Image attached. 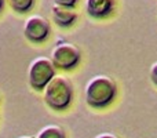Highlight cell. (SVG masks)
Wrapping results in <instances>:
<instances>
[{"label": "cell", "instance_id": "6da1fadb", "mask_svg": "<svg viewBox=\"0 0 157 138\" xmlns=\"http://www.w3.org/2000/svg\"><path fill=\"white\" fill-rule=\"evenodd\" d=\"M116 83L112 77L106 75H97L88 80L84 89V95L90 106L102 108L112 102L116 95Z\"/></svg>", "mask_w": 157, "mask_h": 138}, {"label": "cell", "instance_id": "7a4b0ae2", "mask_svg": "<svg viewBox=\"0 0 157 138\" xmlns=\"http://www.w3.org/2000/svg\"><path fill=\"white\" fill-rule=\"evenodd\" d=\"M73 97V87L66 76L55 75L43 89V98L52 109H63L71 104Z\"/></svg>", "mask_w": 157, "mask_h": 138}, {"label": "cell", "instance_id": "3957f363", "mask_svg": "<svg viewBox=\"0 0 157 138\" xmlns=\"http://www.w3.org/2000/svg\"><path fill=\"white\" fill-rule=\"evenodd\" d=\"M55 76V66L48 57H37L29 64L28 80L33 89H44Z\"/></svg>", "mask_w": 157, "mask_h": 138}, {"label": "cell", "instance_id": "277c9868", "mask_svg": "<svg viewBox=\"0 0 157 138\" xmlns=\"http://www.w3.org/2000/svg\"><path fill=\"white\" fill-rule=\"evenodd\" d=\"M50 60L52 61L54 66H58L61 69H71L76 66L80 60V50L73 43L62 41L51 50Z\"/></svg>", "mask_w": 157, "mask_h": 138}, {"label": "cell", "instance_id": "5b68a950", "mask_svg": "<svg viewBox=\"0 0 157 138\" xmlns=\"http://www.w3.org/2000/svg\"><path fill=\"white\" fill-rule=\"evenodd\" d=\"M24 33L30 41H43L50 35V24L43 15H30L24 24Z\"/></svg>", "mask_w": 157, "mask_h": 138}, {"label": "cell", "instance_id": "8992f818", "mask_svg": "<svg viewBox=\"0 0 157 138\" xmlns=\"http://www.w3.org/2000/svg\"><path fill=\"white\" fill-rule=\"evenodd\" d=\"M114 7V0H86V10L94 18L109 15Z\"/></svg>", "mask_w": 157, "mask_h": 138}, {"label": "cell", "instance_id": "52a82bcc", "mask_svg": "<svg viewBox=\"0 0 157 138\" xmlns=\"http://www.w3.org/2000/svg\"><path fill=\"white\" fill-rule=\"evenodd\" d=\"M52 19L57 22L59 26H69L75 22L77 14L73 10V7H66L61 4H52L51 7Z\"/></svg>", "mask_w": 157, "mask_h": 138}, {"label": "cell", "instance_id": "ba28073f", "mask_svg": "<svg viewBox=\"0 0 157 138\" xmlns=\"http://www.w3.org/2000/svg\"><path fill=\"white\" fill-rule=\"evenodd\" d=\"M35 138H65L63 128L57 124H48L43 127Z\"/></svg>", "mask_w": 157, "mask_h": 138}, {"label": "cell", "instance_id": "9c48e42d", "mask_svg": "<svg viewBox=\"0 0 157 138\" xmlns=\"http://www.w3.org/2000/svg\"><path fill=\"white\" fill-rule=\"evenodd\" d=\"M7 2L10 3V6L15 11L24 13V11H28L30 7H32L35 0H7Z\"/></svg>", "mask_w": 157, "mask_h": 138}, {"label": "cell", "instance_id": "30bf717a", "mask_svg": "<svg viewBox=\"0 0 157 138\" xmlns=\"http://www.w3.org/2000/svg\"><path fill=\"white\" fill-rule=\"evenodd\" d=\"M77 0H54V4H61V6H66V7H73L76 4Z\"/></svg>", "mask_w": 157, "mask_h": 138}, {"label": "cell", "instance_id": "8fae6325", "mask_svg": "<svg viewBox=\"0 0 157 138\" xmlns=\"http://www.w3.org/2000/svg\"><path fill=\"white\" fill-rule=\"evenodd\" d=\"M150 79H152V81L157 86V62L153 64L152 68H150Z\"/></svg>", "mask_w": 157, "mask_h": 138}, {"label": "cell", "instance_id": "7c38bea8", "mask_svg": "<svg viewBox=\"0 0 157 138\" xmlns=\"http://www.w3.org/2000/svg\"><path fill=\"white\" fill-rule=\"evenodd\" d=\"M95 138H119V137H116L114 134H110V133H103V134H99V136H97Z\"/></svg>", "mask_w": 157, "mask_h": 138}, {"label": "cell", "instance_id": "4fadbf2b", "mask_svg": "<svg viewBox=\"0 0 157 138\" xmlns=\"http://www.w3.org/2000/svg\"><path fill=\"white\" fill-rule=\"evenodd\" d=\"M18 138H35V137H30V136H22V137H18Z\"/></svg>", "mask_w": 157, "mask_h": 138}, {"label": "cell", "instance_id": "5bb4252c", "mask_svg": "<svg viewBox=\"0 0 157 138\" xmlns=\"http://www.w3.org/2000/svg\"><path fill=\"white\" fill-rule=\"evenodd\" d=\"M3 4H4V0H0V10H2V7H3Z\"/></svg>", "mask_w": 157, "mask_h": 138}]
</instances>
